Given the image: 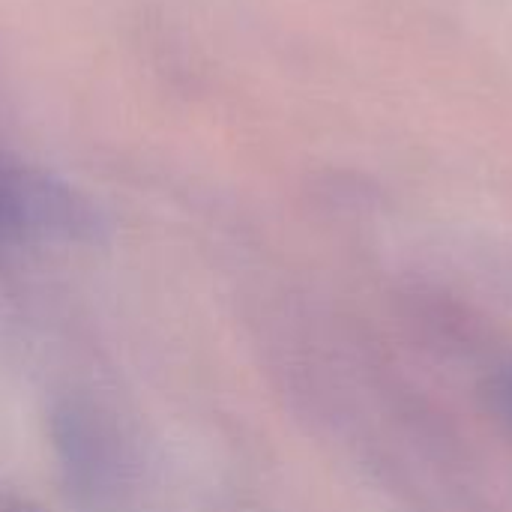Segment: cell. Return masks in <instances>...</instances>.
I'll use <instances>...</instances> for the list:
<instances>
[{
  "label": "cell",
  "mask_w": 512,
  "mask_h": 512,
  "mask_svg": "<svg viewBox=\"0 0 512 512\" xmlns=\"http://www.w3.org/2000/svg\"><path fill=\"white\" fill-rule=\"evenodd\" d=\"M495 402H498V411L504 414V420L512 426V363H510V369H504V375L498 378Z\"/></svg>",
  "instance_id": "3957f363"
},
{
  "label": "cell",
  "mask_w": 512,
  "mask_h": 512,
  "mask_svg": "<svg viewBox=\"0 0 512 512\" xmlns=\"http://www.w3.org/2000/svg\"><path fill=\"white\" fill-rule=\"evenodd\" d=\"M54 435H57V447L63 453V462L72 480L84 486H102L108 471L114 468L102 429L90 417L69 408L66 414H60Z\"/></svg>",
  "instance_id": "7a4b0ae2"
},
{
  "label": "cell",
  "mask_w": 512,
  "mask_h": 512,
  "mask_svg": "<svg viewBox=\"0 0 512 512\" xmlns=\"http://www.w3.org/2000/svg\"><path fill=\"white\" fill-rule=\"evenodd\" d=\"M0 512H45L30 498H21L15 492H0Z\"/></svg>",
  "instance_id": "277c9868"
},
{
  "label": "cell",
  "mask_w": 512,
  "mask_h": 512,
  "mask_svg": "<svg viewBox=\"0 0 512 512\" xmlns=\"http://www.w3.org/2000/svg\"><path fill=\"white\" fill-rule=\"evenodd\" d=\"M93 231L96 213L84 195L54 174L0 150V252L81 243Z\"/></svg>",
  "instance_id": "6da1fadb"
}]
</instances>
